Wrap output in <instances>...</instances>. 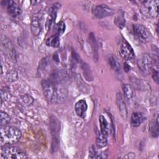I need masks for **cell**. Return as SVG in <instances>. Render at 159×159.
<instances>
[{"mask_svg": "<svg viewBox=\"0 0 159 159\" xmlns=\"http://www.w3.org/2000/svg\"><path fill=\"white\" fill-rule=\"evenodd\" d=\"M42 87L45 98L52 103L61 102L66 97L65 88L55 81L43 80L42 81Z\"/></svg>", "mask_w": 159, "mask_h": 159, "instance_id": "cell-1", "label": "cell"}, {"mask_svg": "<svg viewBox=\"0 0 159 159\" xmlns=\"http://www.w3.org/2000/svg\"><path fill=\"white\" fill-rule=\"evenodd\" d=\"M21 132L12 126H1V147L5 145H11L17 142L20 137Z\"/></svg>", "mask_w": 159, "mask_h": 159, "instance_id": "cell-2", "label": "cell"}, {"mask_svg": "<svg viewBox=\"0 0 159 159\" xmlns=\"http://www.w3.org/2000/svg\"><path fill=\"white\" fill-rule=\"evenodd\" d=\"M1 155L4 158L15 159L27 158V155L21 149L17 147L5 145L1 146Z\"/></svg>", "mask_w": 159, "mask_h": 159, "instance_id": "cell-3", "label": "cell"}, {"mask_svg": "<svg viewBox=\"0 0 159 159\" xmlns=\"http://www.w3.org/2000/svg\"><path fill=\"white\" fill-rule=\"evenodd\" d=\"M158 1H146L140 6L142 14L147 18H155L158 15Z\"/></svg>", "mask_w": 159, "mask_h": 159, "instance_id": "cell-4", "label": "cell"}, {"mask_svg": "<svg viewBox=\"0 0 159 159\" xmlns=\"http://www.w3.org/2000/svg\"><path fill=\"white\" fill-rule=\"evenodd\" d=\"M137 63L142 73L147 75L152 69L153 59L148 54L142 53L138 57Z\"/></svg>", "mask_w": 159, "mask_h": 159, "instance_id": "cell-5", "label": "cell"}, {"mask_svg": "<svg viewBox=\"0 0 159 159\" xmlns=\"http://www.w3.org/2000/svg\"><path fill=\"white\" fill-rule=\"evenodd\" d=\"M133 34L135 38L142 43H146L150 37V34L148 29L142 24L133 25Z\"/></svg>", "mask_w": 159, "mask_h": 159, "instance_id": "cell-6", "label": "cell"}, {"mask_svg": "<svg viewBox=\"0 0 159 159\" xmlns=\"http://www.w3.org/2000/svg\"><path fill=\"white\" fill-rule=\"evenodd\" d=\"M114 9L107 6L106 4H100L94 7L92 13L94 17L98 19L110 16L114 14Z\"/></svg>", "mask_w": 159, "mask_h": 159, "instance_id": "cell-7", "label": "cell"}, {"mask_svg": "<svg viewBox=\"0 0 159 159\" xmlns=\"http://www.w3.org/2000/svg\"><path fill=\"white\" fill-rule=\"evenodd\" d=\"M120 54L121 57L126 60L132 59L134 56L133 48L126 40H124L120 46Z\"/></svg>", "mask_w": 159, "mask_h": 159, "instance_id": "cell-8", "label": "cell"}, {"mask_svg": "<svg viewBox=\"0 0 159 159\" xmlns=\"http://www.w3.org/2000/svg\"><path fill=\"white\" fill-rule=\"evenodd\" d=\"M42 29V14L39 12L34 14L31 22V30L34 35H38Z\"/></svg>", "mask_w": 159, "mask_h": 159, "instance_id": "cell-9", "label": "cell"}, {"mask_svg": "<svg viewBox=\"0 0 159 159\" xmlns=\"http://www.w3.org/2000/svg\"><path fill=\"white\" fill-rule=\"evenodd\" d=\"M116 103L119 111L120 114V116L124 119H126L127 117V111L125 102L123 99V98L120 93H117L116 96Z\"/></svg>", "mask_w": 159, "mask_h": 159, "instance_id": "cell-10", "label": "cell"}, {"mask_svg": "<svg viewBox=\"0 0 159 159\" xmlns=\"http://www.w3.org/2000/svg\"><path fill=\"white\" fill-rule=\"evenodd\" d=\"M149 131L151 135L153 137H157L159 134V124H158V114L157 112L154 117L152 119L150 125H149Z\"/></svg>", "mask_w": 159, "mask_h": 159, "instance_id": "cell-11", "label": "cell"}, {"mask_svg": "<svg viewBox=\"0 0 159 159\" xmlns=\"http://www.w3.org/2000/svg\"><path fill=\"white\" fill-rule=\"evenodd\" d=\"M7 11L8 14L13 17H17L21 12L20 7L12 1H7Z\"/></svg>", "mask_w": 159, "mask_h": 159, "instance_id": "cell-12", "label": "cell"}, {"mask_svg": "<svg viewBox=\"0 0 159 159\" xmlns=\"http://www.w3.org/2000/svg\"><path fill=\"white\" fill-rule=\"evenodd\" d=\"M87 107H88V106H87L86 102L84 100L82 99V100L78 101L76 103L75 106V112L77 116H78L80 117L84 118L86 116Z\"/></svg>", "mask_w": 159, "mask_h": 159, "instance_id": "cell-13", "label": "cell"}, {"mask_svg": "<svg viewBox=\"0 0 159 159\" xmlns=\"http://www.w3.org/2000/svg\"><path fill=\"white\" fill-rule=\"evenodd\" d=\"M145 120V117L142 113L136 112H134L131 116V124L133 127L139 126Z\"/></svg>", "mask_w": 159, "mask_h": 159, "instance_id": "cell-14", "label": "cell"}, {"mask_svg": "<svg viewBox=\"0 0 159 159\" xmlns=\"http://www.w3.org/2000/svg\"><path fill=\"white\" fill-rule=\"evenodd\" d=\"M96 143L98 148H103L106 147L107 143L106 136H105L101 132L98 131L96 132Z\"/></svg>", "mask_w": 159, "mask_h": 159, "instance_id": "cell-15", "label": "cell"}, {"mask_svg": "<svg viewBox=\"0 0 159 159\" xmlns=\"http://www.w3.org/2000/svg\"><path fill=\"white\" fill-rule=\"evenodd\" d=\"M99 122L100 124L101 132L105 135L107 136L109 134V129L108 127V123L103 116H100L99 117Z\"/></svg>", "mask_w": 159, "mask_h": 159, "instance_id": "cell-16", "label": "cell"}, {"mask_svg": "<svg viewBox=\"0 0 159 159\" xmlns=\"http://www.w3.org/2000/svg\"><path fill=\"white\" fill-rule=\"evenodd\" d=\"M123 92L125 98L129 100L132 99L134 95V88L128 84H125L123 86Z\"/></svg>", "mask_w": 159, "mask_h": 159, "instance_id": "cell-17", "label": "cell"}, {"mask_svg": "<svg viewBox=\"0 0 159 159\" xmlns=\"http://www.w3.org/2000/svg\"><path fill=\"white\" fill-rule=\"evenodd\" d=\"M46 45L52 47H58L60 45V39L57 35H53L46 40Z\"/></svg>", "mask_w": 159, "mask_h": 159, "instance_id": "cell-18", "label": "cell"}, {"mask_svg": "<svg viewBox=\"0 0 159 159\" xmlns=\"http://www.w3.org/2000/svg\"><path fill=\"white\" fill-rule=\"evenodd\" d=\"M65 30V24L63 21L59 22L55 26L56 35L60 36L62 35Z\"/></svg>", "mask_w": 159, "mask_h": 159, "instance_id": "cell-19", "label": "cell"}, {"mask_svg": "<svg viewBox=\"0 0 159 159\" xmlns=\"http://www.w3.org/2000/svg\"><path fill=\"white\" fill-rule=\"evenodd\" d=\"M11 118L9 116L4 112L1 111V125L5 126L10 122Z\"/></svg>", "mask_w": 159, "mask_h": 159, "instance_id": "cell-20", "label": "cell"}, {"mask_svg": "<svg viewBox=\"0 0 159 159\" xmlns=\"http://www.w3.org/2000/svg\"><path fill=\"white\" fill-rule=\"evenodd\" d=\"M114 23L118 27L122 29L125 26V20L123 16H117L114 20Z\"/></svg>", "mask_w": 159, "mask_h": 159, "instance_id": "cell-21", "label": "cell"}, {"mask_svg": "<svg viewBox=\"0 0 159 159\" xmlns=\"http://www.w3.org/2000/svg\"><path fill=\"white\" fill-rule=\"evenodd\" d=\"M89 158H101V155L98 153V152L94 146H92L89 149Z\"/></svg>", "mask_w": 159, "mask_h": 159, "instance_id": "cell-22", "label": "cell"}, {"mask_svg": "<svg viewBox=\"0 0 159 159\" xmlns=\"http://www.w3.org/2000/svg\"><path fill=\"white\" fill-rule=\"evenodd\" d=\"M109 63L110 64V65L111 66L112 68H113L114 69H119V68H120V64L118 63V61L114 58V57H111L109 58Z\"/></svg>", "mask_w": 159, "mask_h": 159, "instance_id": "cell-23", "label": "cell"}, {"mask_svg": "<svg viewBox=\"0 0 159 159\" xmlns=\"http://www.w3.org/2000/svg\"><path fill=\"white\" fill-rule=\"evenodd\" d=\"M152 77L153 80L158 84L159 81V76H158V71L157 68H153L152 70Z\"/></svg>", "mask_w": 159, "mask_h": 159, "instance_id": "cell-24", "label": "cell"}, {"mask_svg": "<svg viewBox=\"0 0 159 159\" xmlns=\"http://www.w3.org/2000/svg\"><path fill=\"white\" fill-rule=\"evenodd\" d=\"M135 153L130 152V153H127V154L124 157V158H135Z\"/></svg>", "mask_w": 159, "mask_h": 159, "instance_id": "cell-25", "label": "cell"}, {"mask_svg": "<svg viewBox=\"0 0 159 159\" xmlns=\"http://www.w3.org/2000/svg\"><path fill=\"white\" fill-rule=\"evenodd\" d=\"M124 68H125V70L126 71H128L130 70H129V69H130V66L128 65V64L125 63V64L124 65Z\"/></svg>", "mask_w": 159, "mask_h": 159, "instance_id": "cell-26", "label": "cell"}]
</instances>
